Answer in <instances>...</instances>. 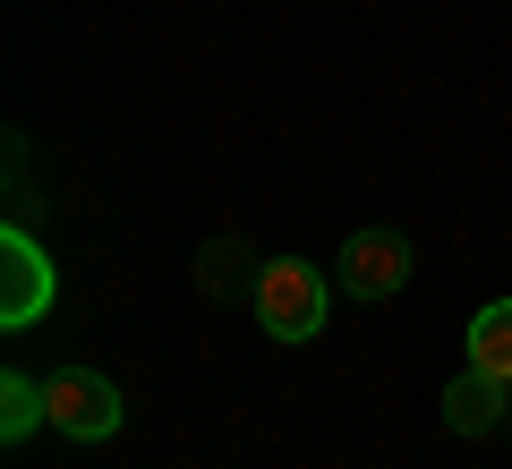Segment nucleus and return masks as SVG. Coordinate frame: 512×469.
Returning a JSON list of instances; mask_svg holds the SVG:
<instances>
[{
    "mask_svg": "<svg viewBox=\"0 0 512 469\" xmlns=\"http://www.w3.org/2000/svg\"><path fill=\"white\" fill-rule=\"evenodd\" d=\"M504 393H512L504 376H487V367H461V376L444 384V427H453V435H487L495 418H504Z\"/></svg>",
    "mask_w": 512,
    "mask_h": 469,
    "instance_id": "obj_5",
    "label": "nucleus"
},
{
    "mask_svg": "<svg viewBox=\"0 0 512 469\" xmlns=\"http://www.w3.org/2000/svg\"><path fill=\"white\" fill-rule=\"evenodd\" d=\"M43 418H52V393H43L35 376H18V367H9V376H0V435H9V444H26Z\"/></svg>",
    "mask_w": 512,
    "mask_h": 469,
    "instance_id": "obj_6",
    "label": "nucleus"
},
{
    "mask_svg": "<svg viewBox=\"0 0 512 469\" xmlns=\"http://www.w3.org/2000/svg\"><path fill=\"white\" fill-rule=\"evenodd\" d=\"M256 325L274 342H316L325 333V273L308 256H274L256 273Z\"/></svg>",
    "mask_w": 512,
    "mask_h": 469,
    "instance_id": "obj_1",
    "label": "nucleus"
},
{
    "mask_svg": "<svg viewBox=\"0 0 512 469\" xmlns=\"http://www.w3.org/2000/svg\"><path fill=\"white\" fill-rule=\"evenodd\" d=\"M52 299H60L52 256H43L35 239H26L18 222H9V231H0V325H9V333L43 325V316H52Z\"/></svg>",
    "mask_w": 512,
    "mask_h": 469,
    "instance_id": "obj_3",
    "label": "nucleus"
},
{
    "mask_svg": "<svg viewBox=\"0 0 512 469\" xmlns=\"http://www.w3.org/2000/svg\"><path fill=\"white\" fill-rule=\"evenodd\" d=\"M43 393H52V427L69 435V444H103V435H120V384L103 376V367H52L43 376Z\"/></svg>",
    "mask_w": 512,
    "mask_h": 469,
    "instance_id": "obj_2",
    "label": "nucleus"
},
{
    "mask_svg": "<svg viewBox=\"0 0 512 469\" xmlns=\"http://www.w3.org/2000/svg\"><path fill=\"white\" fill-rule=\"evenodd\" d=\"M333 273H342L350 299H393V290L410 282V239H402V231H384V222H376V231H350V239H342V265H333Z\"/></svg>",
    "mask_w": 512,
    "mask_h": 469,
    "instance_id": "obj_4",
    "label": "nucleus"
},
{
    "mask_svg": "<svg viewBox=\"0 0 512 469\" xmlns=\"http://www.w3.org/2000/svg\"><path fill=\"white\" fill-rule=\"evenodd\" d=\"M470 367H487V376L512 384V299H487L470 325Z\"/></svg>",
    "mask_w": 512,
    "mask_h": 469,
    "instance_id": "obj_7",
    "label": "nucleus"
}]
</instances>
